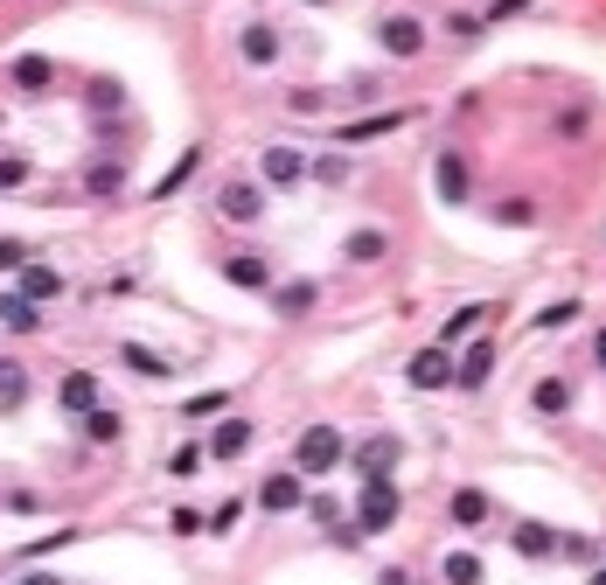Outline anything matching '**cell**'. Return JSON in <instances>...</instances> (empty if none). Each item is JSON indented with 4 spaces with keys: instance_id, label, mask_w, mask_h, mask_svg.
<instances>
[{
    "instance_id": "f35d334b",
    "label": "cell",
    "mask_w": 606,
    "mask_h": 585,
    "mask_svg": "<svg viewBox=\"0 0 606 585\" xmlns=\"http://www.w3.org/2000/svg\"><path fill=\"white\" fill-rule=\"evenodd\" d=\"M168 523H175V537H196V529H202V516H196V509H175Z\"/></svg>"
},
{
    "instance_id": "83f0119b",
    "label": "cell",
    "mask_w": 606,
    "mask_h": 585,
    "mask_svg": "<svg viewBox=\"0 0 606 585\" xmlns=\"http://www.w3.org/2000/svg\"><path fill=\"white\" fill-rule=\"evenodd\" d=\"M495 224H509V230H530V224H537V209L523 202V196H509L503 209H495Z\"/></svg>"
},
{
    "instance_id": "d590c367",
    "label": "cell",
    "mask_w": 606,
    "mask_h": 585,
    "mask_svg": "<svg viewBox=\"0 0 606 585\" xmlns=\"http://www.w3.org/2000/svg\"><path fill=\"white\" fill-rule=\"evenodd\" d=\"M237 516H245V502H223V509L209 516V537H230V529H237Z\"/></svg>"
},
{
    "instance_id": "484cf974",
    "label": "cell",
    "mask_w": 606,
    "mask_h": 585,
    "mask_svg": "<svg viewBox=\"0 0 606 585\" xmlns=\"http://www.w3.org/2000/svg\"><path fill=\"white\" fill-rule=\"evenodd\" d=\"M516 551H523V557H558L565 537H558V529H544V523H523V529H516Z\"/></svg>"
},
{
    "instance_id": "ffe728a7",
    "label": "cell",
    "mask_w": 606,
    "mask_h": 585,
    "mask_svg": "<svg viewBox=\"0 0 606 585\" xmlns=\"http://www.w3.org/2000/svg\"><path fill=\"white\" fill-rule=\"evenodd\" d=\"M398 454H405V446L384 433V439H362V446H356V467H362V474H390V467H398Z\"/></svg>"
},
{
    "instance_id": "7a4b0ae2",
    "label": "cell",
    "mask_w": 606,
    "mask_h": 585,
    "mask_svg": "<svg viewBox=\"0 0 606 585\" xmlns=\"http://www.w3.org/2000/svg\"><path fill=\"white\" fill-rule=\"evenodd\" d=\"M341 460H349V439H341V425H307L300 446H294V467L307 474V482H314V474H335Z\"/></svg>"
},
{
    "instance_id": "d4e9b609",
    "label": "cell",
    "mask_w": 606,
    "mask_h": 585,
    "mask_svg": "<svg viewBox=\"0 0 606 585\" xmlns=\"http://www.w3.org/2000/svg\"><path fill=\"white\" fill-rule=\"evenodd\" d=\"M530 405H537L544 418H565V412H572V384H565V377H537Z\"/></svg>"
},
{
    "instance_id": "ba28073f",
    "label": "cell",
    "mask_w": 606,
    "mask_h": 585,
    "mask_svg": "<svg viewBox=\"0 0 606 585\" xmlns=\"http://www.w3.org/2000/svg\"><path fill=\"white\" fill-rule=\"evenodd\" d=\"M223 279H230L237 292H272V286H279V272H272L266 251H230V258H223Z\"/></svg>"
},
{
    "instance_id": "60d3db41",
    "label": "cell",
    "mask_w": 606,
    "mask_h": 585,
    "mask_svg": "<svg viewBox=\"0 0 606 585\" xmlns=\"http://www.w3.org/2000/svg\"><path fill=\"white\" fill-rule=\"evenodd\" d=\"M593 363H599V369H606V328H599V335H593Z\"/></svg>"
},
{
    "instance_id": "cb8c5ba5",
    "label": "cell",
    "mask_w": 606,
    "mask_h": 585,
    "mask_svg": "<svg viewBox=\"0 0 606 585\" xmlns=\"http://www.w3.org/2000/svg\"><path fill=\"white\" fill-rule=\"evenodd\" d=\"M49 77H57V70H49V57H14V91L21 98H42Z\"/></svg>"
},
{
    "instance_id": "ac0fdd59",
    "label": "cell",
    "mask_w": 606,
    "mask_h": 585,
    "mask_svg": "<svg viewBox=\"0 0 606 585\" xmlns=\"http://www.w3.org/2000/svg\"><path fill=\"white\" fill-rule=\"evenodd\" d=\"M488 377H495V341H474V349L460 356V377H454V384H460V390H481Z\"/></svg>"
},
{
    "instance_id": "8992f818",
    "label": "cell",
    "mask_w": 606,
    "mask_h": 585,
    "mask_svg": "<svg viewBox=\"0 0 606 585\" xmlns=\"http://www.w3.org/2000/svg\"><path fill=\"white\" fill-rule=\"evenodd\" d=\"M314 175V161L300 147H266L258 153V181H266V189H294V181H307Z\"/></svg>"
},
{
    "instance_id": "6da1fadb",
    "label": "cell",
    "mask_w": 606,
    "mask_h": 585,
    "mask_svg": "<svg viewBox=\"0 0 606 585\" xmlns=\"http://www.w3.org/2000/svg\"><path fill=\"white\" fill-rule=\"evenodd\" d=\"M398 509H405L398 482H390V474H362V495H356V537H384V529L398 523Z\"/></svg>"
},
{
    "instance_id": "52a82bcc",
    "label": "cell",
    "mask_w": 606,
    "mask_h": 585,
    "mask_svg": "<svg viewBox=\"0 0 606 585\" xmlns=\"http://www.w3.org/2000/svg\"><path fill=\"white\" fill-rule=\"evenodd\" d=\"M433 189H439V202H467L474 196V175H467V153L460 147H439L433 153Z\"/></svg>"
},
{
    "instance_id": "e575fe53",
    "label": "cell",
    "mask_w": 606,
    "mask_h": 585,
    "mask_svg": "<svg viewBox=\"0 0 606 585\" xmlns=\"http://www.w3.org/2000/svg\"><path fill=\"white\" fill-rule=\"evenodd\" d=\"M377 132H398V112H390V119H362V126L341 132V140H377Z\"/></svg>"
},
{
    "instance_id": "ab89813d",
    "label": "cell",
    "mask_w": 606,
    "mask_h": 585,
    "mask_svg": "<svg viewBox=\"0 0 606 585\" xmlns=\"http://www.w3.org/2000/svg\"><path fill=\"white\" fill-rule=\"evenodd\" d=\"M21 585H63L57 572H21Z\"/></svg>"
},
{
    "instance_id": "5bb4252c",
    "label": "cell",
    "mask_w": 606,
    "mask_h": 585,
    "mask_svg": "<svg viewBox=\"0 0 606 585\" xmlns=\"http://www.w3.org/2000/svg\"><path fill=\"white\" fill-rule=\"evenodd\" d=\"M237 57H245L251 70H272V63L286 57V42H279V29H266V21H258V29H245V42H237Z\"/></svg>"
},
{
    "instance_id": "9c48e42d",
    "label": "cell",
    "mask_w": 606,
    "mask_h": 585,
    "mask_svg": "<svg viewBox=\"0 0 606 585\" xmlns=\"http://www.w3.org/2000/svg\"><path fill=\"white\" fill-rule=\"evenodd\" d=\"M251 439H258V425H251V418H223L217 433H209V460H217V467L245 460V454H251Z\"/></svg>"
},
{
    "instance_id": "3957f363",
    "label": "cell",
    "mask_w": 606,
    "mask_h": 585,
    "mask_svg": "<svg viewBox=\"0 0 606 585\" xmlns=\"http://www.w3.org/2000/svg\"><path fill=\"white\" fill-rule=\"evenodd\" d=\"M426 36H433V29H426L418 14H384V21H377V49H384L390 63H411L418 49H426Z\"/></svg>"
},
{
    "instance_id": "5b68a950",
    "label": "cell",
    "mask_w": 606,
    "mask_h": 585,
    "mask_svg": "<svg viewBox=\"0 0 606 585\" xmlns=\"http://www.w3.org/2000/svg\"><path fill=\"white\" fill-rule=\"evenodd\" d=\"M258 509H266V516H294V509H307V474H300V467L266 474V482H258Z\"/></svg>"
},
{
    "instance_id": "d6986e66",
    "label": "cell",
    "mask_w": 606,
    "mask_h": 585,
    "mask_svg": "<svg viewBox=\"0 0 606 585\" xmlns=\"http://www.w3.org/2000/svg\"><path fill=\"white\" fill-rule=\"evenodd\" d=\"M446 516H454L460 529H481V523H488V495L467 482V488H454V502H446Z\"/></svg>"
},
{
    "instance_id": "f1b7e54d",
    "label": "cell",
    "mask_w": 606,
    "mask_h": 585,
    "mask_svg": "<svg viewBox=\"0 0 606 585\" xmlns=\"http://www.w3.org/2000/svg\"><path fill=\"white\" fill-rule=\"evenodd\" d=\"M578 314H586L578 300H558V307H544V314H537V328H550V335H558V328H572V321H578Z\"/></svg>"
},
{
    "instance_id": "4fadbf2b",
    "label": "cell",
    "mask_w": 606,
    "mask_h": 585,
    "mask_svg": "<svg viewBox=\"0 0 606 585\" xmlns=\"http://www.w3.org/2000/svg\"><path fill=\"white\" fill-rule=\"evenodd\" d=\"M0 328H8V335H36L42 328V300H29V292H0Z\"/></svg>"
},
{
    "instance_id": "2e32d148",
    "label": "cell",
    "mask_w": 606,
    "mask_h": 585,
    "mask_svg": "<svg viewBox=\"0 0 606 585\" xmlns=\"http://www.w3.org/2000/svg\"><path fill=\"white\" fill-rule=\"evenodd\" d=\"M341 258H349V265H384L390 258V237L384 230H349V237H341Z\"/></svg>"
},
{
    "instance_id": "74e56055",
    "label": "cell",
    "mask_w": 606,
    "mask_h": 585,
    "mask_svg": "<svg viewBox=\"0 0 606 585\" xmlns=\"http://www.w3.org/2000/svg\"><path fill=\"white\" fill-rule=\"evenodd\" d=\"M565 557H578V565H593V557H599V544H593V537H565Z\"/></svg>"
},
{
    "instance_id": "4dcf8cb0",
    "label": "cell",
    "mask_w": 606,
    "mask_h": 585,
    "mask_svg": "<svg viewBox=\"0 0 606 585\" xmlns=\"http://www.w3.org/2000/svg\"><path fill=\"white\" fill-rule=\"evenodd\" d=\"M314 181H328V189L349 181V153H321V161H314Z\"/></svg>"
},
{
    "instance_id": "836d02e7",
    "label": "cell",
    "mask_w": 606,
    "mask_h": 585,
    "mask_svg": "<svg viewBox=\"0 0 606 585\" xmlns=\"http://www.w3.org/2000/svg\"><path fill=\"white\" fill-rule=\"evenodd\" d=\"M21 265H29V245H21V237H0V272H21Z\"/></svg>"
},
{
    "instance_id": "8fae6325",
    "label": "cell",
    "mask_w": 606,
    "mask_h": 585,
    "mask_svg": "<svg viewBox=\"0 0 606 585\" xmlns=\"http://www.w3.org/2000/svg\"><path fill=\"white\" fill-rule=\"evenodd\" d=\"M57 405H63L70 418L98 412V405H105V397H98V369H63V384H57Z\"/></svg>"
},
{
    "instance_id": "8d00e7d4",
    "label": "cell",
    "mask_w": 606,
    "mask_h": 585,
    "mask_svg": "<svg viewBox=\"0 0 606 585\" xmlns=\"http://www.w3.org/2000/svg\"><path fill=\"white\" fill-rule=\"evenodd\" d=\"M91 105H105V112H119L126 98H119V85H112V77H105V85H91Z\"/></svg>"
},
{
    "instance_id": "b9f144b4",
    "label": "cell",
    "mask_w": 606,
    "mask_h": 585,
    "mask_svg": "<svg viewBox=\"0 0 606 585\" xmlns=\"http://www.w3.org/2000/svg\"><path fill=\"white\" fill-rule=\"evenodd\" d=\"M593 585H606V565H599V572H593Z\"/></svg>"
},
{
    "instance_id": "44dd1931",
    "label": "cell",
    "mask_w": 606,
    "mask_h": 585,
    "mask_svg": "<svg viewBox=\"0 0 606 585\" xmlns=\"http://www.w3.org/2000/svg\"><path fill=\"white\" fill-rule=\"evenodd\" d=\"M77 433H85L91 446H119V433H126V425H119V412H112V405H98V412H85V418H77Z\"/></svg>"
},
{
    "instance_id": "e0dca14e",
    "label": "cell",
    "mask_w": 606,
    "mask_h": 585,
    "mask_svg": "<svg viewBox=\"0 0 606 585\" xmlns=\"http://www.w3.org/2000/svg\"><path fill=\"white\" fill-rule=\"evenodd\" d=\"M119 363H126V369H133V377H147V384H161V377H175V369H168V356H153V349H147V341H119Z\"/></svg>"
},
{
    "instance_id": "30bf717a",
    "label": "cell",
    "mask_w": 606,
    "mask_h": 585,
    "mask_svg": "<svg viewBox=\"0 0 606 585\" xmlns=\"http://www.w3.org/2000/svg\"><path fill=\"white\" fill-rule=\"evenodd\" d=\"M266 300H272L279 321H307V314L321 307V286H314V279H286V286H272V292H266Z\"/></svg>"
},
{
    "instance_id": "1f68e13d",
    "label": "cell",
    "mask_w": 606,
    "mask_h": 585,
    "mask_svg": "<svg viewBox=\"0 0 606 585\" xmlns=\"http://www.w3.org/2000/svg\"><path fill=\"white\" fill-rule=\"evenodd\" d=\"M223 412V390H196L189 405H181V418H217Z\"/></svg>"
},
{
    "instance_id": "4316f807",
    "label": "cell",
    "mask_w": 606,
    "mask_h": 585,
    "mask_svg": "<svg viewBox=\"0 0 606 585\" xmlns=\"http://www.w3.org/2000/svg\"><path fill=\"white\" fill-rule=\"evenodd\" d=\"M85 189H91V196H119V189H126V168H119V161L91 168V175H85Z\"/></svg>"
},
{
    "instance_id": "7c38bea8",
    "label": "cell",
    "mask_w": 606,
    "mask_h": 585,
    "mask_svg": "<svg viewBox=\"0 0 606 585\" xmlns=\"http://www.w3.org/2000/svg\"><path fill=\"white\" fill-rule=\"evenodd\" d=\"M454 377H460V363L446 356V349H418L411 356V390H446Z\"/></svg>"
},
{
    "instance_id": "ee69618b",
    "label": "cell",
    "mask_w": 606,
    "mask_h": 585,
    "mask_svg": "<svg viewBox=\"0 0 606 585\" xmlns=\"http://www.w3.org/2000/svg\"><path fill=\"white\" fill-rule=\"evenodd\" d=\"M405 585H411V578H405Z\"/></svg>"
},
{
    "instance_id": "603a6c76",
    "label": "cell",
    "mask_w": 606,
    "mask_h": 585,
    "mask_svg": "<svg viewBox=\"0 0 606 585\" xmlns=\"http://www.w3.org/2000/svg\"><path fill=\"white\" fill-rule=\"evenodd\" d=\"M21 397H29V363L0 356V412H21Z\"/></svg>"
},
{
    "instance_id": "d6a6232c",
    "label": "cell",
    "mask_w": 606,
    "mask_h": 585,
    "mask_svg": "<svg viewBox=\"0 0 606 585\" xmlns=\"http://www.w3.org/2000/svg\"><path fill=\"white\" fill-rule=\"evenodd\" d=\"M21 181H29V161H21V153H0V189H21Z\"/></svg>"
},
{
    "instance_id": "7402d4cb",
    "label": "cell",
    "mask_w": 606,
    "mask_h": 585,
    "mask_svg": "<svg viewBox=\"0 0 606 585\" xmlns=\"http://www.w3.org/2000/svg\"><path fill=\"white\" fill-rule=\"evenodd\" d=\"M439 578H446V585H481L488 565H481L474 551H446V557H439Z\"/></svg>"
},
{
    "instance_id": "277c9868",
    "label": "cell",
    "mask_w": 606,
    "mask_h": 585,
    "mask_svg": "<svg viewBox=\"0 0 606 585\" xmlns=\"http://www.w3.org/2000/svg\"><path fill=\"white\" fill-rule=\"evenodd\" d=\"M217 217L223 224H266V181H223V189H217Z\"/></svg>"
},
{
    "instance_id": "7bdbcfd3",
    "label": "cell",
    "mask_w": 606,
    "mask_h": 585,
    "mask_svg": "<svg viewBox=\"0 0 606 585\" xmlns=\"http://www.w3.org/2000/svg\"><path fill=\"white\" fill-rule=\"evenodd\" d=\"M307 8H328V0H307Z\"/></svg>"
},
{
    "instance_id": "f546056e",
    "label": "cell",
    "mask_w": 606,
    "mask_h": 585,
    "mask_svg": "<svg viewBox=\"0 0 606 585\" xmlns=\"http://www.w3.org/2000/svg\"><path fill=\"white\" fill-rule=\"evenodd\" d=\"M488 314H495V307H460V314H454V321H446V341H460V335H474V328H481V321H488Z\"/></svg>"
},
{
    "instance_id": "9a60e30c",
    "label": "cell",
    "mask_w": 606,
    "mask_h": 585,
    "mask_svg": "<svg viewBox=\"0 0 606 585\" xmlns=\"http://www.w3.org/2000/svg\"><path fill=\"white\" fill-rule=\"evenodd\" d=\"M14 279H21V292H29V300H42V307H49V300L63 292V272H57V265H42V258H29V265H21Z\"/></svg>"
}]
</instances>
